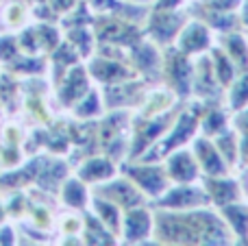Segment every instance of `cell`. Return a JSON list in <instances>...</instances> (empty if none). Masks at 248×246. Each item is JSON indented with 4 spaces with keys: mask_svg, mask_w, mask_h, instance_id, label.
I'll list each match as a JSON object with an SVG mask.
<instances>
[{
    "mask_svg": "<svg viewBox=\"0 0 248 246\" xmlns=\"http://www.w3.org/2000/svg\"><path fill=\"white\" fill-rule=\"evenodd\" d=\"M153 238L159 244H231L235 240L220 212L209 207L187 212L157 209Z\"/></svg>",
    "mask_w": 248,
    "mask_h": 246,
    "instance_id": "obj_1",
    "label": "cell"
},
{
    "mask_svg": "<svg viewBox=\"0 0 248 246\" xmlns=\"http://www.w3.org/2000/svg\"><path fill=\"white\" fill-rule=\"evenodd\" d=\"M161 81H166V90H170L179 100H187L192 96V81H194L192 57L183 55L174 46L163 48Z\"/></svg>",
    "mask_w": 248,
    "mask_h": 246,
    "instance_id": "obj_2",
    "label": "cell"
},
{
    "mask_svg": "<svg viewBox=\"0 0 248 246\" xmlns=\"http://www.w3.org/2000/svg\"><path fill=\"white\" fill-rule=\"evenodd\" d=\"M122 174L131 179L137 187L146 194V199H159L163 192L170 187V179L163 168L161 161H144V159H131L124 164Z\"/></svg>",
    "mask_w": 248,
    "mask_h": 246,
    "instance_id": "obj_3",
    "label": "cell"
},
{
    "mask_svg": "<svg viewBox=\"0 0 248 246\" xmlns=\"http://www.w3.org/2000/svg\"><path fill=\"white\" fill-rule=\"evenodd\" d=\"M211 207L209 196L201 181L196 183H170L159 199H155V209H170V212H187V209Z\"/></svg>",
    "mask_w": 248,
    "mask_h": 246,
    "instance_id": "obj_4",
    "label": "cell"
},
{
    "mask_svg": "<svg viewBox=\"0 0 248 246\" xmlns=\"http://www.w3.org/2000/svg\"><path fill=\"white\" fill-rule=\"evenodd\" d=\"M185 24V15L176 9V11H170V9H157L150 11L148 15V24H146V33H148L150 42H155L157 46L168 48L174 44L176 35L181 33Z\"/></svg>",
    "mask_w": 248,
    "mask_h": 246,
    "instance_id": "obj_5",
    "label": "cell"
},
{
    "mask_svg": "<svg viewBox=\"0 0 248 246\" xmlns=\"http://www.w3.org/2000/svg\"><path fill=\"white\" fill-rule=\"evenodd\" d=\"M153 229H155V214H153V209L148 207V203L131 207L122 214L120 238L126 244L148 242V240L153 238Z\"/></svg>",
    "mask_w": 248,
    "mask_h": 246,
    "instance_id": "obj_6",
    "label": "cell"
},
{
    "mask_svg": "<svg viewBox=\"0 0 248 246\" xmlns=\"http://www.w3.org/2000/svg\"><path fill=\"white\" fill-rule=\"evenodd\" d=\"M172 46L179 48V50L187 57H201V55H205V52H209V48L214 46V31L202 20L194 17V20L183 24V29L176 35Z\"/></svg>",
    "mask_w": 248,
    "mask_h": 246,
    "instance_id": "obj_7",
    "label": "cell"
},
{
    "mask_svg": "<svg viewBox=\"0 0 248 246\" xmlns=\"http://www.w3.org/2000/svg\"><path fill=\"white\" fill-rule=\"evenodd\" d=\"M131 65L137 74H144L146 81H161V63H163V50L155 42H135L128 48Z\"/></svg>",
    "mask_w": 248,
    "mask_h": 246,
    "instance_id": "obj_8",
    "label": "cell"
},
{
    "mask_svg": "<svg viewBox=\"0 0 248 246\" xmlns=\"http://www.w3.org/2000/svg\"><path fill=\"white\" fill-rule=\"evenodd\" d=\"M96 196H103V199L116 203L122 212H126V209H131V207H137V205L148 203L144 192H141L131 179L124 177V174L120 179H109V181H105L103 185L96 190Z\"/></svg>",
    "mask_w": 248,
    "mask_h": 246,
    "instance_id": "obj_9",
    "label": "cell"
},
{
    "mask_svg": "<svg viewBox=\"0 0 248 246\" xmlns=\"http://www.w3.org/2000/svg\"><path fill=\"white\" fill-rule=\"evenodd\" d=\"M163 168L168 172L170 183H196L202 179V172L198 168V161L194 157L192 148H176L163 157Z\"/></svg>",
    "mask_w": 248,
    "mask_h": 246,
    "instance_id": "obj_10",
    "label": "cell"
},
{
    "mask_svg": "<svg viewBox=\"0 0 248 246\" xmlns=\"http://www.w3.org/2000/svg\"><path fill=\"white\" fill-rule=\"evenodd\" d=\"M194 157L198 161V168H201L202 177H222V174H229L231 168L229 164L222 159L220 151L216 148L214 139L207 138V135H196L189 144Z\"/></svg>",
    "mask_w": 248,
    "mask_h": 246,
    "instance_id": "obj_11",
    "label": "cell"
},
{
    "mask_svg": "<svg viewBox=\"0 0 248 246\" xmlns=\"http://www.w3.org/2000/svg\"><path fill=\"white\" fill-rule=\"evenodd\" d=\"M192 94L196 96V100H220L224 94V87L218 83L214 72V65H211L209 55H201L198 61L194 63V81H192Z\"/></svg>",
    "mask_w": 248,
    "mask_h": 246,
    "instance_id": "obj_12",
    "label": "cell"
},
{
    "mask_svg": "<svg viewBox=\"0 0 248 246\" xmlns=\"http://www.w3.org/2000/svg\"><path fill=\"white\" fill-rule=\"evenodd\" d=\"M201 183L205 187L207 196H209L211 207L216 209L237 203V200H244V190H242L240 181L231 179L229 174H222V177H202Z\"/></svg>",
    "mask_w": 248,
    "mask_h": 246,
    "instance_id": "obj_13",
    "label": "cell"
},
{
    "mask_svg": "<svg viewBox=\"0 0 248 246\" xmlns=\"http://www.w3.org/2000/svg\"><path fill=\"white\" fill-rule=\"evenodd\" d=\"M231 126V118H229L227 109L220 107V100H207L202 103V113H201V135L207 138H216L218 133L227 131Z\"/></svg>",
    "mask_w": 248,
    "mask_h": 246,
    "instance_id": "obj_14",
    "label": "cell"
},
{
    "mask_svg": "<svg viewBox=\"0 0 248 246\" xmlns=\"http://www.w3.org/2000/svg\"><path fill=\"white\" fill-rule=\"evenodd\" d=\"M92 74L100 83H107V85H116V83L137 77V72L133 70L131 63H122V61H113V59H96L92 63Z\"/></svg>",
    "mask_w": 248,
    "mask_h": 246,
    "instance_id": "obj_15",
    "label": "cell"
},
{
    "mask_svg": "<svg viewBox=\"0 0 248 246\" xmlns=\"http://www.w3.org/2000/svg\"><path fill=\"white\" fill-rule=\"evenodd\" d=\"M220 48L229 55L237 72H246L248 70V37L242 31H229V33L218 35Z\"/></svg>",
    "mask_w": 248,
    "mask_h": 246,
    "instance_id": "obj_16",
    "label": "cell"
},
{
    "mask_svg": "<svg viewBox=\"0 0 248 246\" xmlns=\"http://www.w3.org/2000/svg\"><path fill=\"white\" fill-rule=\"evenodd\" d=\"M218 212L222 216V220L227 222L233 238H237L240 242H248V205L237 200V203L220 207Z\"/></svg>",
    "mask_w": 248,
    "mask_h": 246,
    "instance_id": "obj_17",
    "label": "cell"
},
{
    "mask_svg": "<svg viewBox=\"0 0 248 246\" xmlns=\"http://www.w3.org/2000/svg\"><path fill=\"white\" fill-rule=\"evenodd\" d=\"M94 209H96V218L111 231L116 238H120V229H122V209L116 203L103 199V196H94Z\"/></svg>",
    "mask_w": 248,
    "mask_h": 246,
    "instance_id": "obj_18",
    "label": "cell"
},
{
    "mask_svg": "<svg viewBox=\"0 0 248 246\" xmlns=\"http://www.w3.org/2000/svg\"><path fill=\"white\" fill-rule=\"evenodd\" d=\"M216 144V148L220 151L222 159L229 164V168L233 170V166H240V135L233 126H229L227 131L218 133L216 138H211Z\"/></svg>",
    "mask_w": 248,
    "mask_h": 246,
    "instance_id": "obj_19",
    "label": "cell"
},
{
    "mask_svg": "<svg viewBox=\"0 0 248 246\" xmlns=\"http://www.w3.org/2000/svg\"><path fill=\"white\" fill-rule=\"evenodd\" d=\"M207 55H209V59H211V65H214V72H216L218 83L227 90V87L233 83V78L237 77V68L233 65V61L229 59V55L220 46H211Z\"/></svg>",
    "mask_w": 248,
    "mask_h": 246,
    "instance_id": "obj_20",
    "label": "cell"
},
{
    "mask_svg": "<svg viewBox=\"0 0 248 246\" xmlns=\"http://www.w3.org/2000/svg\"><path fill=\"white\" fill-rule=\"evenodd\" d=\"M113 177H116V166H113V161L103 159V157L90 159L81 168V179L90 183H105Z\"/></svg>",
    "mask_w": 248,
    "mask_h": 246,
    "instance_id": "obj_21",
    "label": "cell"
},
{
    "mask_svg": "<svg viewBox=\"0 0 248 246\" xmlns=\"http://www.w3.org/2000/svg\"><path fill=\"white\" fill-rule=\"evenodd\" d=\"M227 107L231 111H242L248 107V70L237 72L233 83L227 87Z\"/></svg>",
    "mask_w": 248,
    "mask_h": 246,
    "instance_id": "obj_22",
    "label": "cell"
},
{
    "mask_svg": "<svg viewBox=\"0 0 248 246\" xmlns=\"http://www.w3.org/2000/svg\"><path fill=\"white\" fill-rule=\"evenodd\" d=\"M65 203L70 205V207H77V209H83L87 205V190L85 185H83L81 181H70L65 183Z\"/></svg>",
    "mask_w": 248,
    "mask_h": 246,
    "instance_id": "obj_23",
    "label": "cell"
},
{
    "mask_svg": "<svg viewBox=\"0 0 248 246\" xmlns=\"http://www.w3.org/2000/svg\"><path fill=\"white\" fill-rule=\"evenodd\" d=\"M77 111H78V116H81V118H90V116H94V113H98L100 111L98 94H96V92H90V94H87V98H85V103H83Z\"/></svg>",
    "mask_w": 248,
    "mask_h": 246,
    "instance_id": "obj_24",
    "label": "cell"
},
{
    "mask_svg": "<svg viewBox=\"0 0 248 246\" xmlns=\"http://www.w3.org/2000/svg\"><path fill=\"white\" fill-rule=\"evenodd\" d=\"M183 0H155V7L157 9H170V11H176L181 9Z\"/></svg>",
    "mask_w": 248,
    "mask_h": 246,
    "instance_id": "obj_25",
    "label": "cell"
},
{
    "mask_svg": "<svg viewBox=\"0 0 248 246\" xmlns=\"http://www.w3.org/2000/svg\"><path fill=\"white\" fill-rule=\"evenodd\" d=\"M237 15H240L242 29H246V31H248V0H242V4H240V11H237Z\"/></svg>",
    "mask_w": 248,
    "mask_h": 246,
    "instance_id": "obj_26",
    "label": "cell"
},
{
    "mask_svg": "<svg viewBox=\"0 0 248 246\" xmlns=\"http://www.w3.org/2000/svg\"><path fill=\"white\" fill-rule=\"evenodd\" d=\"M198 2H209V0H198Z\"/></svg>",
    "mask_w": 248,
    "mask_h": 246,
    "instance_id": "obj_27",
    "label": "cell"
}]
</instances>
